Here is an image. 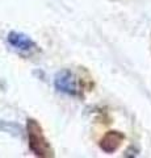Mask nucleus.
Here are the masks:
<instances>
[{"mask_svg":"<svg viewBox=\"0 0 151 158\" xmlns=\"http://www.w3.org/2000/svg\"><path fill=\"white\" fill-rule=\"evenodd\" d=\"M26 131L29 138V148L37 157H53V149L47 142L41 125L34 118H28Z\"/></svg>","mask_w":151,"mask_h":158,"instance_id":"obj_1","label":"nucleus"},{"mask_svg":"<svg viewBox=\"0 0 151 158\" xmlns=\"http://www.w3.org/2000/svg\"><path fill=\"white\" fill-rule=\"evenodd\" d=\"M81 79L74 71L65 69L55 75L54 85L57 90L63 94H67L70 96H81L84 90V83Z\"/></svg>","mask_w":151,"mask_h":158,"instance_id":"obj_2","label":"nucleus"},{"mask_svg":"<svg viewBox=\"0 0 151 158\" xmlns=\"http://www.w3.org/2000/svg\"><path fill=\"white\" fill-rule=\"evenodd\" d=\"M8 42L11 45L21 52H32L37 48L32 38H29L26 34L24 33H18V32H11L8 34Z\"/></svg>","mask_w":151,"mask_h":158,"instance_id":"obj_3","label":"nucleus"},{"mask_svg":"<svg viewBox=\"0 0 151 158\" xmlns=\"http://www.w3.org/2000/svg\"><path fill=\"white\" fill-rule=\"evenodd\" d=\"M122 140H124V136L120 132H108L101 138L100 148L106 153H113L121 145Z\"/></svg>","mask_w":151,"mask_h":158,"instance_id":"obj_4","label":"nucleus"}]
</instances>
